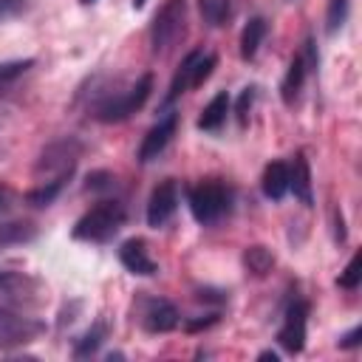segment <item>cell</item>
Returning a JSON list of instances; mask_svg holds the SVG:
<instances>
[{"mask_svg": "<svg viewBox=\"0 0 362 362\" xmlns=\"http://www.w3.org/2000/svg\"><path fill=\"white\" fill-rule=\"evenodd\" d=\"M124 204L116 198L99 201L96 206H90L76 223H74V238L85 240V243H107L124 223Z\"/></svg>", "mask_w": 362, "mask_h": 362, "instance_id": "obj_1", "label": "cell"}, {"mask_svg": "<svg viewBox=\"0 0 362 362\" xmlns=\"http://www.w3.org/2000/svg\"><path fill=\"white\" fill-rule=\"evenodd\" d=\"M79 156H82V144H79L74 136L48 144V147L42 150L37 167H34L37 184H65V181L71 178V173H74Z\"/></svg>", "mask_w": 362, "mask_h": 362, "instance_id": "obj_2", "label": "cell"}, {"mask_svg": "<svg viewBox=\"0 0 362 362\" xmlns=\"http://www.w3.org/2000/svg\"><path fill=\"white\" fill-rule=\"evenodd\" d=\"M187 204H189V212H192V218L198 223L212 226L229 212L232 192H229V187L223 181L206 178V181H198L195 187L187 189Z\"/></svg>", "mask_w": 362, "mask_h": 362, "instance_id": "obj_3", "label": "cell"}, {"mask_svg": "<svg viewBox=\"0 0 362 362\" xmlns=\"http://www.w3.org/2000/svg\"><path fill=\"white\" fill-rule=\"evenodd\" d=\"M187 34V0H164V6L156 11L150 25V45L153 54L173 51Z\"/></svg>", "mask_w": 362, "mask_h": 362, "instance_id": "obj_4", "label": "cell"}, {"mask_svg": "<svg viewBox=\"0 0 362 362\" xmlns=\"http://www.w3.org/2000/svg\"><path fill=\"white\" fill-rule=\"evenodd\" d=\"M215 65H218V57H215V54H206V51H201V48L189 51V54L181 59V65H178V71H175V76H173L167 93H164L161 107H170L184 90L204 85V82L209 79V74H212Z\"/></svg>", "mask_w": 362, "mask_h": 362, "instance_id": "obj_5", "label": "cell"}, {"mask_svg": "<svg viewBox=\"0 0 362 362\" xmlns=\"http://www.w3.org/2000/svg\"><path fill=\"white\" fill-rule=\"evenodd\" d=\"M150 90H153V74H144V76H139L127 90L113 93V96H107L102 105H96L93 116H96L99 122H105V124H110V122H124L130 113H136V110L147 102Z\"/></svg>", "mask_w": 362, "mask_h": 362, "instance_id": "obj_6", "label": "cell"}, {"mask_svg": "<svg viewBox=\"0 0 362 362\" xmlns=\"http://www.w3.org/2000/svg\"><path fill=\"white\" fill-rule=\"evenodd\" d=\"M314 71H317V51H314V42L308 40L305 48L300 54H294V59L288 62V71L280 82V99L286 105H294L303 93V85H305L308 74H314Z\"/></svg>", "mask_w": 362, "mask_h": 362, "instance_id": "obj_7", "label": "cell"}, {"mask_svg": "<svg viewBox=\"0 0 362 362\" xmlns=\"http://www.w3.org/2000/svg\"><path fill=\"white\" fill-rule=\"evenodd\" d=\"M40 331H42V322L40 320L25 317V314H20L14 308L0 305V351L14 348V345H25Z\"/></svg>", "mask_w": 362, "mask_h": 362, "instance_id": "obj_8", "label": "cell"}, {"mask_svg": "<svg viewBox=\"0 0 362 362\" xmlns=\"http://www.w3.org/2000/svg\"><path fill=\"white\" fill-rule=\"evenodd\" d=\"M305 325H308V303L305 300H294L283 314V325L277 331V342L288 354H300L305 348Z\"/></svg>", "mask_w": 362, "mask_h": 362, "instance_id": "obj_9", "label": "cell"}, {"mask_svg": "<svg viewBox=\"0 0 362 362\" xmlns=\"http://www.w3.org/2000/svg\"><path fill=\"white\" fill-rule=\"evenodd\" d=\"M175 127H178V113H175V110H167V113L147 130V136L141 139V144H139V156H136V158H139L141 164L158 158V156L164 153V147L170 144V139L175 136Z\"/></svg>", "mask_w": 362, "mask_h": 362, "instance_id": "obj_10", "label": "cell"}, {"mask_svg": "<svg viewBox=\"0 0 362 362\" xmlns=\"http://www.w3.org/2000/svg\"><path fill=\"white\" fill-rule=\"evenodd\" d=\"M178 209V184L173 178H164L153 192H150V201H147V226L153 229H161Z\"/></svg>", "mask_w": 362, "mask_h": 362, "instance_id": "obj_11", "label": "cell"}, {"mask_svg": "<svg viewBox=\"0 0 362 362\" xmlns=\"http://www.w3.org/2000/svg\"><path fill=\"white\" fill-rule=\"evenodd\" d=\"M141 325L150 331V334H167L178 325V311L170 300H144V308H141Z\"/></svg>", "mask_w": 362, "mask_h": 362, "instance_id": "obj_12", "label": "cell"}, {"mask_svg": "<svg viewBox=\"0 0 362 362\" xmlns=\"http://www.w3.org/2000/svg\"><path fill=\"white\" fill-rule=\"evenodd\" d=\"M119 260H122V266H124L130 274L150 277V274L158 272V266H156V260H153V255H150V249H147V243H144L141 238L124 240V243L119 246Z\"/></svg>", "mask_w": 362, "mask_h": 362, "instance_id": "obj_13", "label": "cell"}, {"mask_svg": "<svg viewBox=\"0 0 362 362\" xmlns=\"http://www.w3.org/2000/svg\"><path fill=\"white\" fill-rule=\"evenodd\" d=\"M229 105H232L229 93H226V90H218V93L206 102V107L201 110V116H198V130H204V133H218V130L226 124Z\"/></svg>", "mask_w": 362, "mask_h": 362, "instance_id": "obj_14", "label": "cell"}, {"mask_svg": "<svg viewBox=\"0 0 362 362\" xmlns=\"http://www.w3.org/2000/svg\"><path fill=\"white\" fill-rule=\"evenodd\" d=\"M288 189L294 192V198H300L305 206H311V167L303 153H297L294 161L288 164Z\"/></svg>", "mask_w": 362, "mask_h": 362, "instance_id": "obj_15", "label": "cell"}, {"mask_svg": "<svg viewBox=\"0 0 362 362\" xmlns=\"http://www.w3.org/2000/svg\"><path fill=\"white\" fill-rule=\"evenodd\" d=\"M260 187H263V195H266V198L280 201V198L288 192V164H286V161H272V164H266L263 178H260Z\"/></svg>", "mask_w": 362, "mask_h": 362, "instance_id": "obj_16", "label": "cell"}, {"mask_svg": "<svg viewBox=\"0 0 362 362\" xmlns=\"http://www.w3.org/2000/svg\"><path fill=\"white\" fill-rule=\"evenodd\" d=\"M266 31H269V25H266L263 17H252L243 25V31H240V57L243 59H255L257 57L260 42L266 40Z\"/></svg>", "mask_w": 362, "mask_h": 362, "instance_id": "obj_17", "label": "cell"}, {"mask_svg": "<svg viewBox=\"0 0 362 362\" xmlns=\"http://www.w3.org/2000/svg\"><path fill=\"white\" fill-rule=\"evenodd\" d=\"M34 235H37V229H34L28 221H8V223H0V249L28 243Z\"/></svg>", "mask_w": 362, "mask_h": 362, "instance_id": "obj_18", "label": "cell"}, {"mask_svg": "<svg viewBox=\"0 0 362 362\" xmlns=\"http://www.w3.org/2000/svg\"><path fill=\"white\" fill-rule=\"evenodd\" d=\"M105 337H107V325H105V322H93V325L76 339V345H74V356H76V359H85V356L96 354L99 345L105 342Z\"/></svg>", "mask_w": 362, "mask_h": 362, "instance_id": "obj_19", "label": "cell"}, {"mask_svg": "<svg viewBox=\"0 0 362 362\" xmlns=\"http://www.w3.org/2000/svg\"><path fill=\"white\" fill-rule=\"evenodd\" d=\"M243 263H246V269H249L252 274L263 277V274L272 272V266H274V255H272L266 246H246V252H243Z\"/></svg>", "mask_w": 362, "mask_h": 362, "instance_id": "obj_20", "label": "cell"}, {"mask_svg": "<svg viewBox=\"0 0 362 362\" xmlns=\"http://www.w3.org/2000/svg\"><path fill=\"white\" fill-rule=\"evenodd\" d=\"M28 68H34V59H11V62H0V90H6L8 85H14Z\"/></svg>", "mask_w": 362, "mask_h": 362, "instance_id": "obj_21", "label": "cell"}, {"mask_svg": "<svg viewBox=\"0 0 362 362\" xmlns=\"http://www.w3.org/2000/svg\"><path fill=\"white\" fill-rule=\"evenodd\" d=\"M348 20V0H328V8H325V31L328 34H337Z\"/></svg>", "mask_w": 362, "mask_h": 362, "instance_id": "obj_22", "label": "cell"}, {"mask_svg": "<svg viewBox=\"0 0 362 362\" xmlns=\"http://www.w3.org/2000/svg\"><path fill=\"white\" fill-rule=\"evenodd\" d=\"M198 11L206 25H223L226 20V0H198Z\"/></svg>", "mask_w": 362, "mask_h": 362, "instance_id": "obj_23", "label": "cell"}, {"mask_svg": "<svg viewBox=\"0 0 362 362\" xmlns=\"http://www.w3.org/2000/svg\"><path fill=\"white\" fill-rule=\"evenodd\" d=\"M359 280H362V252H356L351 260H348V266H345V272L339 274V286L342 288H348V291H356L359 288Z\"/></svg>", "mask_w": 362, "mask_h": 362, "instance_id": "obj_24", "label": "cell"}, {"mask_svg": "<svg viewBox=\"0 0 362 362\" xmlns=\"http://www.w3.org/2000/svg\"><path fill=\"white\" fill-rule=\"evenodd\" d=\"M62 187H65V184H37V187L25 195V201H28L31 206H48V204L59 195Z\"/></svg>", "mask_w": 362, "mask_h": 362, "instance_id": "obj_25", "label": "cell"}, {"mask_svg": "<svg viewBox=\"0 0 362 362\" xmlns=\"http://www.w3.org/2000/svg\"><path fill=\"white\" fill-rule=\"evenodd\" d=\"M255 96H257V88H255V85H249V88H243V90H240V96H238V102H235V113H238V122H240V124H246V122H249V113H252Z\"/></svg>", "mask_w": 362, "mask_h": 362, "instance_id": "obj_26", "label": "cell"}, {"mask_svg": "<svg viewBox=\"0 0 362 362\" xmlns=\"http://www.w3.org/2000/svg\"><path fill=\"white\" fill-rule=\"evenodd\" d=\"M25 6H28V0H0V23L14 17V14H20Z\"/></svg>", "mask_w": 362, "mask_h": 362, "instance_id": "obj_27", "label": "cell"}, {"mask_svg": "<svg viewBox=\"0 0 362 362\" xmlns=\"http://www.w3.org/2000/svg\"><path fill=\"white\" fill-rule=\"evenodd\" d=\"M20 283H23V280H20V274H14V272H0V294L14 291Z\"/></svg>", "mask_w": 362, "mask_h": 362, "instance_id": "obj_28", "label": "cell"}, {"mask_svg": "<svg viewBox=\"0 0 362 362\" xmlns=\"http://www.w3.org/2000/svg\"><path fill=\"white\" fill-rule=\"evenodd\" d=\"M359 337H362V328H359V325H354L348 334H342V337H339V348H356V345H359Z\"/></svg>", "mask_w": 362, "mask_h": 362, "instance_id": "obj_29", "label": "cell"}, {"mask_svg": "<svg viewBox=\"0 0 362 362\" xmlns=\"http://www.w3.org/2000/svg\"><path fill=\"white\" fill-rule=\"evenodd\" d=\"M6 201H8V189H6V187H0V209L6 206Z\"/></svg>", "mask_w": 362, "mask_h": 362, "instance_id": "obj_30", "label": "cell"}, {"mask_svg": "<svg viewBox=\"0 0 362 362\" xmlns=\"http://www.w3.org/2000/svg\"><path fill=\"white\" fill-rule=\"evenodd\" d=\"M260 359H272V362H274V359H277V354H274V351H263V354H260Z\"/></svg>", "mask_w": 362, "mask_h": 362, "instance_id": "obj_31", "label": "cell"}, {"mask_svg": "<svg viewBox=\"0 0 362 362\" xmlns=\"http://www.w3.org/2000/svg\"><path fill=\"white\" fill-rule=\"evenodd\" d=\"M144 3L147 0H133V8H144Z\"/></svg>", "mask_w": 362, "mask_h": 362, "instance_id": "obj_32", "label": "cell"}, {"mask_svg": "<svg viewBox=\"0 0 362 362\" xmlns=\"http://www.w3.org/2000/svg\"><path fill=\"white\" fill-rule=\"evenodd\" d=\"M79 3H82V6H93L96 0H79Z\"/></svg>", "mask_w": 362, "mask_h": 362, "instance_id": "obj_33", "label": "cell"}]
</instances>
